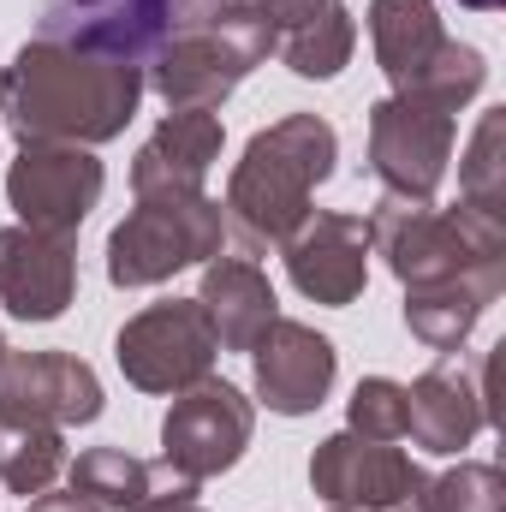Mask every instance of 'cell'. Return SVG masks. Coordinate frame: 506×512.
<instances>
[{
	"instance_id": "obj_29",
	"label": "cell",
	"mask_w": 506,
	"mask_h": 512,
	"mask_svg": "<svg viewBox=\"0 0 506 512\" xmlns=\"http://www.w3.org/2000/svg\"><path fill=\"white\" fill-rule=\"evenodd\" d=\"M179 6V18H197V12H209V6H221V0H173Z\"/></svg>"
},
{
	"instance_id": "obj_7",
	"label": "cell",
	"mask_w": 506,
	"mask_h": 512,
	"mask_svg": "<svg viewBox=\"0 0 506 512\" xmlns=\"http://www.w3.org/2000/svg\"><path fill=\"white\" fill-rule=\"evenodd\" d=\"M102 191H108V167L96 161V149L78 143H18L6 167V203L18 227L42 239H78Z\"/></svg>"
},
{
	"instance_id": "obj_32",
	"label": "cell",
	"mask_w": 506,
	"mask_h": 512,
	"mask_svg": "<svg viewBox=\"0 0 506 512\" xmlns=\"http://www.w3.org/2000/svg\"><path fill=\"white\" fill-rule=\"evenodd\" d=\"M6 352H12V346H6V334H0V358H6Z\"/></svg>"
},
{
	"instance_id": "obj_19",
	"label": "cell",
	"mask_w": 506,
	"mask_h": 512,
	"mask_svg": "<svg viewBox=\"0 0 506 512\" xmlns=\"http://www.w3.org/2000/svg\"><path fill=\"white\" fill-rule=\"evenodd\" d=\"M221 143H227L221 114H167L161 126L143 137V149L131 161V191L137 197L203 191L215 161H221Z\"/></svg>"
},
{
	"instance_id": "obj_30",
	"label": "cell",
	"mask_w": 506,
	"mask_h": 512,
	"mask_svg": "<svg viewBox=\"0 0 506 512\" xmlns=\"http://www.w3.org/2000/svg\"><path fill=\"white\" fill-rule=\"evenodd\" d=\"M459 6H471V12H501L506 0H459Z\"/></svg>"
},
{
	"instance_id": "obj_18",
	"label": "cell",
	"mask_w": 506,
	"mask_h": 512,
	"mask_svg": "<svg viewBox=\"0 0 506 512\" xmlns=\"http://www.w3.org/2000/svg\"><path fill=\"white\" fill-rule=\"evenodd\" d=\"M66 477L78 495H90L102 512H155V507H179V501H197L203 483L179 477L167 459L149 465V459H131L126 447H84L78 459H66Z\"/></svg>"
},
{
	"instance_id": "obj_33",
	"label": "cell",
	"mask_w": 506,
	"mask_h": 512,
	"mask_svg": "<svg viewBox=\"0 0 506 512\" xmlns=\"http://www.w3.org/2000/svg\"><path fill=\"white\" fill-rule=\"evenodd\" d=\"M328 512H346V507H328Z\"/></svg>"
},
{
	"instance_id": "obj_14",
	"label": "cell",
	"mask_w": 506,
	"mask_h": 512,
	"mask_svg": "<svg viewBox=\"0 0 506 512\" xmlns=\"http://www.w3.org/2000/svg\"><path fill=\"white\" fill-rule=\"evenodd\" d=\"M173 24H179L173 0H42V36L48 42L114 54L131 66H149V54L173 36Z\"/></svg>"
},
{
	"instance_id": "obj_23",
	"label": "cell",
	"mask_w": 506,
	"mask_h": 512,
	"mask_svg": "<svg viewBox=\"0 0 506 512\" xmlns=\"http://www.w3.org/2000/svg\"><path fill=\"white\" fill-rule=\"evenodd\" d=\"M66 471V429L30 423V417H0V483L12 495H42Z\"/></svg>"
},
{
	"instance_id": "obj_5",
	"label": "cell",
	"mask_w": 506,
	"mask_h": 512,
	"mask_svg": "<svg viewBox=\"0 0 506 512\" xmlns=\"http://www.w3.org/2000/svg\"><path fill=\"white\" fill-rule=\"evenodd\" d=\"M221 251H227V215L209 191L137 197V209L108 233V280L120 292H143L173 280L179 268L215 262Z\"/></svg>"
},
{
	"instance_id": "obj_4",
	"label": "cell",
	"mask_w": 506,
	"mask_h": 512,
	"mask_svg": "<svg viewBox=\"0 0 506 512\" xmlns=\"http://www.w3.org/2000/svg\"><path fill=\"white\" fill-rule=\"evenodd\" d=\"M268 60H274L268 18L251 0H221V6L173 24V36L143 66V90H155L167 102V114H215Z\"/></svg>"
},
{
	"instance_id": "obj_10",
	"label": "cell",
	"mask_w": 506,
	"mask_h": 512,
	"mask_svg": "<svg viewBox=\"0 0 506 512\" xmlns=\"http://www.w3.org/2000/svg\"><path fill=\"white\" fill-rule=\"evenodd\" d=\"M423 465L387 441H364L352 429L328 435L316 453H310V489L328 501V507L346 512H411L423 495Z\"/></svg>"
},
{
	"instance_id": "obj_13",
	"label": "cell",
	"mask_w": 506,
	"mask_h": 512,
	"mask_svg": "<svg viewBox=\"0 0 506 512\" xmlns=\"http://www.w3.org/2000/svg\"><path fill=\"white\" fill-rule=\"evenodd\" d=\"M102 405H108L102 376L72 352H6L0 358V417L78 429V423H96Z\"/></svg>"
},
{
	"instance_id": "obj_11",
	"label": "cell",
	"mask_w": 506,
	"mask_h": 512,
	"mask_svg": "<svg viewBox=\"0 0 506 512\" xmlns=\"http://www.w3.org/2000/svg\"><path fill=\"white\" fill-rule=\"evenodd\" d=\"M280 256H286L292 286L310 304L346 310L370 286V256H376L370 251V221L364 215H340V209H310L304 227L280 245Z\"/></svg>"
},
{
	"instance_id": "obj_12",
	"label": "cell",
	"mask_w": 506,
	"mask_h": 512,
	"mask_svg": "<svg viewBox=\"0 0 506 512\" xmlns=\"http://www.w3.org/2000/svg\"><path fill=\"white\" fill-rule=\"evenodd\" d=\"M251 358V387L256 399L280 417H310L322 411V399L334 393V376H340V352L328 334H316L310 322H292V316H274L256 346L245 352Z\"/></svg>"
},
{
	"instance_id": "obj_25",
	"label": "cell",
	"mask_w": 506,
	"mask_h": 512,
	"mask_svg": "<svg viewBox=\"0 0 506 512\" xmlns=\"http://www.w3.org/2000/svg\"><path fill=\"white\" fill-rule=\"evenodd\" d=\"M483 84H489V60H483V48H471V42H441V54H435V66L417 78V90H411V102H423V108H441V114H459V108H471L477 96H483Z\"/></svg>"
},
{
	"instance_id": "obj_8",
	"label": "cell",
	"mask_w": 506,
	"mask_h": 512,
	"mask_svg": "<svg viewBox=\"0 0 506 512\" xmlns=\"http://www.w3.org/2000/svg\"><path fill=\"white\" fill-rule=\"evenodd\" d=\"M251 435H256V399H245L221 376H209V382L173 393V405L161 417V459L179 477L209 483V477H221L245 459Z\"/></svg>"
},
{
	"instance_id": "obj_2",
	"label": "cell",
	"mask_w": 506,
	"mask_h": 512,
	"mask_svg": "<svg viewBox=\"0 0 506 512\" xmlns=\"http://www.w3.org/2000/svg\"><path fill=\"white\" fill-rule=\"evenodd\" d=\"M340 161V137L322 114H286L274 126H262L245 143L239 167L227 173V233L245 245L251 256L280 251L304 215H310V197L316 185H328Z\"/></svg>"
},
{
	"instance_id": "obj_24",
	"label": "cell",
	"mask_w": 506,
	"mask_h": 512,
	"mask_svg": "<svg viewBox=\"0 0 506 512\" xmlns=\"http://www.w3.org/2000/svg\"><path fill=\"white\" fill-rule=\"evenodd\" d=\"M506 108H489L471 143H465V161H459V203L471 209H489V215H506Z\"/></svg>"
},
{
	"instance_id": "obj_28",
	"label": "cell",
	"mask_w": 506,
	"mask_h": 512,
	"mask_svg": "<svg viewBox=\"0 0 506 512\" xmlns=\"http://www.w3.org/2000/svg\"><path fill=\"white\" fill-rule=\"evenodd\" d=\"M24 512H102V507L66 483V489H42V495H30V507H24Z\"/></svg>"
},
{
	"instance_id": "obj_20",
	"label": "cell",
	"mask_w": 506,
	"mask_h": 512,
	"mask_svg": "<svg viewBox=\"0 0 506 512\" xmlns=\"http://www.w3.org/2000/svg\"><path fill=\"white\" fill-rule=\"evenodd\" d=\"M197 304L221 340V352H251L256 334L280 316V298L268 286V274L256 268L251 256H215L203 262V286H197Z\"/></svg>"
},
{
	"instance_id": "obj_21",
	"label": "cell",
	"mask_w": 506,
	"mask_h": 512,
	"mask_svg": "<svg viewBox=\"0 0 506 512\" xmlns=\"http://www.w3.org/2000/svg\"><path fill=\"white\" fill-rule=\"evenodd\" d=\"M364 18H370V48H376V66L387 72L393 96H411L447 42L435 0H370Z\"/></svg>"
},
{
	"instance_id": "obj_3",
	"label": "cell",
	"mask_w": 506,
	"mask_h": 512,
	"mask_svg": "<svg viewBox=\"0 0 506 512\" xmlns=\"http://www.w3.org/2000/svg\"><path fill=\"white\" fill-rule=\"evenodd\" d=\"M370 251L387 256L399 286H429V280H471L489 286L495 298L506 292V215L453 203H405L381 197L370 209Z\"/></svg>"
},
{
	"instance_id": "obj_1",
	"label": "cell",
	"mask_w": 506,
	"mask_h": 512,
	"mask_svg": "<svg viewBox=\"0 0 506 512\" xmlns=\"http://www.w3.org/2000/svg\"><path fill=\"white\" fill-rule=\"evenodd\" d=\"M143 66L90 54L72 42H24L0 66V120L18 143H78L102 149L137 120Z\"/></svg>"
},
{
	"instance_id": "obj_27",
	"label": "cell",
	"mask_w": 506,
	"mask_h": 512,
	"mask_svg": "<svg viewBox=\"0 0 506 512\" xmlns=\"http://www.w3.org/2000/svg\"><path fill=\"white\" fill-rule=\"evenodd\" d=\"M346 429L364 435V441H399L405 435V382L364 376L346 399Z\"/></svg>"
},
{
	"instance_id": "obj_9",
	"label": "cell",
	"mask_w": 506,
	"mask_h": 512,
	"mask_svg": "<svg viewBox=\"0 0 506 512\" xmlns=\"http://www.w3.org/2000/svg\"><path fill=\"white\" fill-rule=\"evenodd\" d=\"M459 120L441 108H423L411 96H381L370 108V173L381 179V197L429 203L447 179Z\"/></svg>"
},
{
	"instance_id": "obj_15",
	"label": "cell",
	"mask_w": 506,
	"mask_h": 512,
	"mask_svg": "<svg viewBox=\"0 0 506 512\" xmlns=\"http://www.w3.org/2000/svg\"><path fill=\"white\" fill-rule=\"evenodd\" d=\"M483 376H489V358L483 364H435V370H423L405 387V435L435 459L465 453L495 423Z\"/></svg>"
},
{
	"instance_id": "obj_31",
	"label": "cell",
	"mask_w": 506,
	"mask_h": 512,
	"mask_svg": "<svg viewBox=\"0 0 506 512\" xmlns=\"http://www.w3.org/2000/svg\"><path fill=\"white\" fill-rule=\"evenodd\" d=\"M155 512H203L197 501H179V507H155Z\"/></svg>"
},
{
	"instance_id": "obj_22",
	"label": "cell",
	"mask_w": 506,
	"mask_h": 512,
	"mask_svg": "<svg viewBox=\"0 0 506 512\" xmlns=\"http://www.w3.org/2000/svg\"><path fill=\"white\" fill-rule=\"evenodd\" d=\"M495 304L489 286H471V280H429V286H405V328L429 346V352H459L483 310Z\"/></svg>"
},
{
	"instance_id": "obj_17",
	"label": "cell",
	"mask_w": 506,
	"mask_h": 512,
	"mask_svg": "<svg viewBox=\"0 0 506 512\" xmlns=\"http://www.w3.org/2000/svg\"><path fill=\"white\" fill-rule=\"evenodd\" d=\"M274 30V54L286 60L292 78L328 84L352 66L358 54V18L346 0H251Z\"/></svg>"
},
{
	"instance_id": "obj_26",
	"label": "cell",
	"mask_w": 506,
	"mask_h": 512,
	"mask_svg": "<svg viewBox=\"0 0 506 512\" xmlns=\"http://www.w3.org/2000/svg\"><path fill=\"white\" fill-rule=\"evenodd\" d=\"M411 512H506V477L489 459H459L453 471L429 477Z\"/></svg>"
},
{
	"instance_id": "obj_16",
	"label": "cell",
	"mask_w": 506,
	"mask_h": 512,
	"mask_svg": "<svg viewBox=\"0 0 506 512\" xmlns=\"http://www.w3.org/2000/svg\"><path fill=\"white\" fill-rule=\"evenodd\" d=\"M78 239L0 227V304L12 322H60L78 298Z\"/></svg>"
},
{
	"instance_id": "obj_6",
	"label": "cell",
	"mask_w": 506,
	"mask_h": 512,
	"mask_svg": "<svg viewBox=\"0 0 506 512\" xmlns=\"http://www.w3.org/2000/svg\"><path fill=\"white\" fill-rule=\"evenodd\" d=\"M221 358V340L203 316L197 298H167L137 310L126 328L114 334V364L137 393H185V387L209 382Z\"/></svg>"
}]
</instances>
